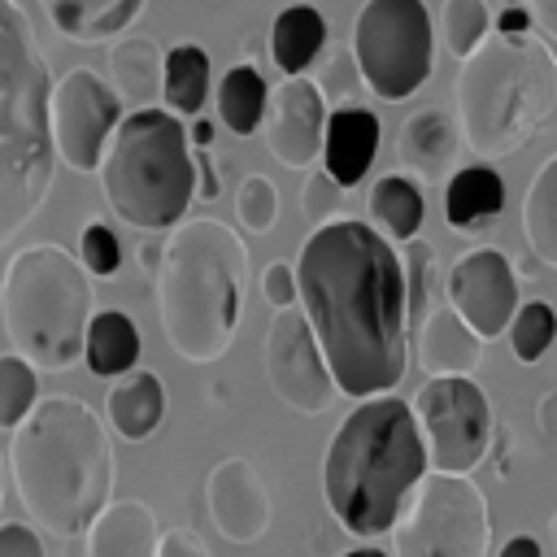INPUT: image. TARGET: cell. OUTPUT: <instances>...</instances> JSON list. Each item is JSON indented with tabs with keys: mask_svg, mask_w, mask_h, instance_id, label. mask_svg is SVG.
<instances>
[{
	"mask_svg": "<svg viewBox=\"0 0 557 557\" xmlns=\"http://www.w3.org/2000/svg\"><path fill=\"white\" fill-rule=\"evenodd\" d=\"M205 505L218 535L231 544H257L274 518L270 487L248 457H222L205 474Z\"/></svg>",
	"mask_w": 557,
	"mask_h": 557,
	"instance_id": "obj_16",
	"label": "cell"
},
{
	"mask_svg": "<svg viewBox=\"0 0 557 557\" xmlns=\"http://www.w3.org/2000/svg\"><path fill=\"white\" fill-rule=\"evenodd\" d=\"M39 405V370L22 352H0V426L13 431Z\"/></svg>",
	"mask_w": 557,
	"mask_h": 557,
	"instance_id": "obj_31",
	"label": "cell"
},
{
	"mask_svg": "<svg viewBox=\"0 0 557 557\" xmlns=\"http://www.w3.org/2000/svg\"><path fill=\"white\" fill-rule=\"evenodd\" d=\"M100 187L117 222L174 231L196 196L191 131L170 109H131L100 161Z\"/></svg>",
	"mask_w": 557,
	"mask_h": 557,
	"instance_id": "obj_8",
	"label": "cell"
},
{
	"mask_svg": "<svg viewBox=\"0 0 557 557\" xmlns=\"http://www.w3.org/2000/svg\"><path fill=\"white\" fill-rule=\"evenodd\" d=\"M505 4H531V0H500V9H505Z\"/></svg>",
	"mask_w": 557,
	"mask_h": 557,
	"instance_id": "obj_50",
	"label": "cell"
},
{
	"mask_svg": "<svg viewBox=\"0 0 557 557\" xmlns=\"http://www.w3.org/2000/svg\"><path fill=\"white\" fill-rule=\"evenodd\" d=\"M535 418H540V435L544 440H557V392H544L535 400Z\"/></svg>",
	"mask_w": 557,
	"mask_h": 557,
	"instance_id": "obj_44",
	"label": "cell"
},
{
	"mask_svg": "<svg viewBox=\"0 0 557 557\" xmlns=\"http://www.w3.org/2000/svg\"><path fill=\"white\" fill-rule=\"evenodd\" d=\"M339 205H344V187L326 174V170H313L305 183H300V213L309 226H326L339 218Z\"/></svg>",
	"mask_w": 557,
	"mask_h": 557,
	"instance_id": "obj_38",
	"label": "cell"
},
{
	"mask_svg": "<svg viewBox=\"0 0 557 557\" xmlns=\"http://www.w3.org/2000/svg\"><path fill=\"white\" fill-rule=\"evenodd\" d=\"M39 4L52 30L74 44H100L109 35H122L144 9V0H39Z\"/></svg>",
	"mask_w": 557,
	"mask_h": 557,
	"instance_id": "obj_24",
	"label": "cell"
},
{
	"mask_svg": "<svg viewBox=\"0 0 557 557\" xmlns=\"http://www.w3.org/2000/svg\"><path fill=\"white\" fill-rule=\"evenodd\" d=\"M161 527L144 500H109L87 531V557H157Z\"/></svg>",
	"mask_w": 557,
	"mask_h": 557,
	"instance_id": "obj_21",
	"label": "cell"
},
{
	"mask_svg": "<svg viewBox=\"0 0 557 557\" xmlns=\"http://www.w3.org/2000/svg\"><path fill=\"white\" fill-rule=\"evenodd\" d=\"M557 339V309L548 300H527L518 305L513 322H509V348L518 361H540Z\"/></svg>",
	"mask_w": 557,
	"mask_h": 557,
	"instance_id": "obj_33",
	"label": "cell"
},
{
	"mask_svg": "<svg viewBox=\"0 0 557 557\" xmlns=\"http://www.w3.org/2000/svg\"><path fill=\"white\" fill-rule=\"evenodd\" d=\"M161 100L178 117H196L209 100V52L200 44H178L165 52V91Z\"/></svg>",
	"mask_w": 557,
	"mask_h": 557,
	"instance_id": "obj_30",
	"label": "cell"
},
{
	"mask_svg": "<svg viewBox=\"0 0 557 557\" xmlns=\"http://www.w3.org/2000/svg\"><path fill=\"white\" fill-rule=\"evenodd\" d=\"M261 296L270 300V309H292L300 300V278H296V265L287 261H270L261 270Z\"/></svg>",
	"mask_w": 557,
	"mask_h": 557,
	"instance_id": "obj_39",
	"label": "cell"
},
{
	"mask_svg": "<svg viewBox=\"0 0 557 557\" xmlns=\"http://www.w3.org/2000/svg\"><path fill=\"white\" fill-rule=\"evenodd\" d=\"M270 109V87L252 61H235L218 83V117L231 135L248 139Z\"/></svg>",
	"mask_w": 557,
	"mask_h": 557,
	"instance_id": "obj_27",
	"label": "cell"
},
{
	"mask_svg": "<svg viewBox=\"0 0 557 557\" xmlns=\"http://www.w3.org/2000/svg\"><path fill=\"white\" fill-rule=\"evenodd\" d=\"M218 191H222L218 165H213L209 148H196V196H200V200H218Z\"/></svg>",
	"mask_w": 557,
	"mask_h": 557,
	"instance_id": "obj_42",
	"label": "cell"
},
{
	"mask_svg": "<svg viewBox=\"0 0 557 557\" xmlns=\"http://www.w3.org/2000/svg\"><path fill=\"white\" fill-rule=\"evenodd\" d=\"M405 278H409V326L418 331L422 318L440 305V300H431V278H435V248L431 244H422V239L405 244Z\"/></svg>",
	"mask_w": 557,
	"mask_h": 557,
	"instance_id": "obj_35",
	"label": "cell"
},
{
	"mask_svg": "<svg viewBox=\"0 0 557 557\" xmlns=\"http://www.w3.org/2000/svg\"><path fill=\"white\" fill-rule=\"evenodd\" d=\"M557 109V57L540 35H487L457 70V122L479 157L518 152Z\"/></svg>",
	"mask_w": 557,
	"mask_h": 557,
	"instance_id": "obj_6",
	"label": "cell"
},
{
	"mask_svg": "<svg viewBox=\"0 0 557 557\" xmlns=\"http://www.w3.org/2000/svg\"><path fill=\"white\" fill-rule=\"evenodd\" d=\"M522 235H527V248L557 270V152L535 170L522 196Z\"/></svg>",
	"mask_w": 557,
	"mask_h": 557,
	"instance_id": "obj_29",
	"label": "cell"
},
{
	"mask_svg": "<svg viewBox=\"0 0 557 557\" xmlns=\"http://www.w3.org/2000/svg\"><path fill=\"white\" fill-rule=\"evenodd\" d=\"M487 500L466 474L431 470L392 527V557H487Z\"/></svg>",
	"mask_w": 557,
	"mask_h": 557,
	"instance_id": "obj_10",
	"label": "cell"
},
{
	"mask_svg": "<svg viewBox=\"0 0 557 557\" xmlns=\"http://www.w3.org/2000/svg\"><path fill=\"white\" fill-rule=\"evenodd\" d=\"M426 470L431 457L413 405L383 392L335 426L322 457V496L348 535L374 540L400 522Z\"/></svg>",
	"mask_w": 557,
	"mask_h": 557,
	"instance_id": "obj_3",
	"label": "cell"
},
{
	"mask_svg": "<svg viewBox=\"0 0 557 557\" xmlns=\"http://www.w3.org/2000/svg\"><path fill=\"white\" fill-rule=\"evenodd\" d=\"M413 413L426 440L431 470L440 474H470L492 448V405L470 374L426 379L413 396Z\"/></svg>",
	"mask_w": 557,
	"mask_h": 557,
	"instance_id": "obj_11",
	"label": "cell"
},
{
	"mask_svg": "<svg viewBox=\"0 0 557 557\" xmlns=\"http://www.w3.org/2000/svg\"><path fill=\"white\" fill-rule=\"evenodd\" d=\"M326 122H331V104H326L318 78L287 74L270 91V109H265V148H270V157L287 170H309L322 157Z\"/></svg>",
	"mask_w": 557,
	"mask_h": 557,
	"instance_id": "obj_15",
	"label": "cell"
},
{
	"mask_svg": "<svg viewBox=\"0 0 557 557\" xmlns=\"http://www.w3.org/2000/svg\"><path fill=\"white\" fill-rule=\"evenodd\" d=\"M352 57L379 100H405L431 78L435 30L422 0H366L352 22Z\"/></svg>",
	"mask_w": 557,
	"mask_h": 557,
	"instance_id": "obj_9",
	"label": "cell"
},
{
	"mask_svg": "<svg viewBox=\"0 0 557 557\" xmlns=\"http://www.w3.org/2000/svg\"><path fill=\"white\" fill-rule=\"evenodd\" d=\"M483 361V335L444 300L435 305L418 326V366L426 379L444 374H474Z\"/></svg>",
	"mask_w": 557,
	"mask_h": 557,
	"instance_id": "obj_17",
	"label": "cell"
},
{
	"mask_svg": "<svg viewBox=\"0 0 557 557\" xmlns=\"http://www.w3.org/2000/svg\"><path fill=\"white\" fill-rule=\"evenodd\" d=\"M83 361L96 379H122L139 366V331L126 309H96L83 344Z\"/></svg>",
	"mask_w": 557,
	"mask_h": 557,
	"instance_id": "obj_25",
	"label": "cell"
},
{
	"mask_svg": "<svg viewBox=\"0 0 557 557\" xmlns=\"http://www.w3.org/2000/svg\"><path fill=\"white\" fill-rule=\"evenodd\" d=\"M48 117H52L57 157L78 174H96L126 113H122V96L113 91V83L78 65L57 78Z\"/></svg>",
	"mask_w": 557,
	"mask_h": 557,
	"instance_id": "obj_12",
	"label": "cell"
},
{
	"mask_svg": "<svg viewBox=\"0 0 557 557\" xmlns=\"http://www.w3.org/2000/svg\"><path fill=\"white\" fill-rule=\"evenodd\" d=\"M370 218L374 226L396 239V244H409L418 239L422 231V218H426V200L418 191V183L409 174H383L374 187H370Z\"/></svg>",
	"mask_w": 557,
	"mask_h": 557,
	"instance_id": "obj_28",
	"label": "cell"
},
{
	"mask_svg": "<svg viewBox=\"0 0 557 557\" xmlns=\"http://www.w3.org/2000/svg\"><path fill=\"white\" fill-rule=\"evenodd\" d=\"M91 270L61 244H26L0 278V322L9 348L35 370H65L83 357L91 326Z\"/></svg>",
	"mask_w": 557,
	"mask_h": 557,
	"instance_id": "obj_7",
	"label": "cell"
},
{
	"mask_svg": "<svg viewBox=\"0 0 557 557\" xmlns=\"http://www.w3.org/2000/svg\"><path fill=\"white\" fill-rule=\"evenodd\" d=\"M52 70L17 0H0V248L44 209L57 170Z\"/></svg>",
	"mask_w": 557,
	"mask_h": 557,
	"instance_id": "obj_5",
	"label": "cell"
},
{
	"mask_svg": "<svg viewBox=\"0 0 557 557\" xmlns=\"http://www.w3.org/2000/svg\"><path fill=\"white\" fill-rule=\"evenodd\" d=\"M104 422L78 396H39L22 426H13L9 474L39 531L74 540L109 509L117 470Z\"/></svg>",
	"mask_w": 557,
	"mask_h": 557,
	"instance_id": "obj_2",
	"label": "cell"
},
{
	"mask_svg": "<svg viewBox=\"0 0 557 557\" xmlns=\"http://www.w3.org/2000/svg\"><path fill=\"white\" fill-rule=\"evenodd\" d=\"M366 78H361V65H357V57L348 52V48H331L326 57H322V70H318V87H322V96H326V104H352V96H357V87H361Z\"/></svg>",
	"mask_w": 557,
	"mask_h": 557,
	"instance_id": "obj_36",
	"label": "cell"
},
{
	"mask_svg": "<svg viewBox=\"0 0 557 557\" xmlns=\"http://www.w3.org/2000/svg\"><path fill=\"white\" fill-rule=\"evenodd\" d=\"M191 144H196V148H213V122L196 117V122H191Z\"/></svg>",
	"mask_w": 557,
	"mask_h": 557,
	"instance_id": "obj_47",
	"label": "cell"
},
{
	"mask_svg": "<svg viewBox=\"0 0 557 557\" xmlns=\"http://www.w3.org/2000/svg\"><path fill=\"white\" fill-rule=\"evenodd\" d=\"M344 557H387V553H383V548H370V544H366V548H352V553H344Z\"/></svg>",
	"mask_w": 557,
	"mask_h": 557,
	"instance_id": "obj_48",
	"label": "cell"
},
{
	"mask_svg": "<svg viewBox=\"0 0 557 557\" xmlns=\"http://www.w3.org/2000/svg\"><path fill=\"white\" fill-rule=\"evenodd\" d=\"M104 418L122 440H131V444L148 440L165 418V383H161V374L148 370V366H135L131 374L113 379L109 400H104Z\"/></svg>",
	"mask_w": 557,
	"mask_h": 557,
	"instance_id": "obj_20",
	"label": "cell"
},
{
	"mask_svg": "<svg viewBox=\"0 0 557 557\" xmlns=\"http://www.w3.org/2000/svg\"><path fill=\"white\" fill-rule=\"evenodd\" d=\"M553 548H557V513H553Z\"/></svg>",
	"mask_w": 557,
	"mask_h": 557,
	"instance_id": "obj_49",
	"label": "cell"
},
{
	"mask_svg": "<svg viewBox=\"0 0 557 557\" xmlns=\"http://www.w3.org/2000/svg\"><path fill=\"white\" fill-rule=\"evenodd\" d=\"M300 309L344 396H383L409 366V278L392 239L357 218L313 226L296 257Z\"/></svg>",
	"mask_w": 557,
	"mask_h": 557,
	"instance_id": "obj_1",
	"label": "cell"
},
{
	"mask_svg": "<svg viewBox=\"0 0 557 557\" xmlns=\"http://www.w3.org/2000/svg\"><path fill=\"white\" fill-rule=\"evenodd\" d=\"M326 52V17L313 4H287L270 22V57L287 74H305Z\"/></svg>",
	"mask_w": 557,
	"mask_h": 557,
	"instance_id": "obj_26",
	"label": "cell"
},
{
	"mask_svg": "<svg viewBox=\"0 0 557 557\" xmlns=\"http://www.w3.org/2000/svg\"><path fill=\"white\" fill-rule=\"evenodd\" d=\"M461 122H453L444 109H418L400 122V139H396V157L409 174L422 178H444L457 161L461 148Z\"/></svg>",
	"mask_w": 557,
	"mask_h": 557,
	"instance_id": "obj_19",
	"label": "cell"
},
{
	"mask_svg": "<svg viewBox=\"0 0 557 557\" xmlns=\"http://www.w3.org/2000/svg\"><path fill=\"white\" fill-rule=\"evenodd\" d=\"M531 13H535V26L548 39H557V0H531Z\"/></svg>",
	"mask_w": 557,
	"mask_h": 557,
	"instance_id": "obj_45",
	"label": "cell"
},
{
	"mask_svg": "<svg viewBox=\"0 0 557 557\" xmlns=\"http://www.w3.org/2000/svg\"><path fill=\"white\" fill-rule=\"evenodd\" d=\"M78 261L91 270V278H113L122 270V244L104 222H87L78 235Z\"/></svg>",
	"mask_w": 557,
	"mask_h": 557,
	"instance_id": "obj_37",
	"label": "cell"
},
{
	"mask_svg": "<svg viewBox=\"0 0 557 557\" xmlns=\"http://www.w3.org/2000/svg\"><path fill=\"white\" fill-rule=\"evenodd\" d=\"M0 496H4V483H0Z\"/></svg>",
	"mask_w": 557,
	"mask_h": 557,
	"instance_id": "obj_51",
	"label": "cell"
},
{
	"mask_svg": "<svg viewBox=\"0 0 557 557\" xmlns=\"http://www.w3.org/2000/svg\"><path fill=\"white\" fill-rule=\"evenodd\" d=\"M500 557H544V553H540V544L531 535H513V540H505Z\"/></svg>",
	"mask_w": 557,
	"mask_h": 557,
	"instance_id": "obj_46",
	"label": "cell"
},
{
	"mask_svg": "<svg viewBox=\"0 0 557 557\" xmlns=\"http://www.w3.org/2000/svg\"><path fill=\"white\" fill-rule=\"evenodd\" d=\"M235 218L248 235H265L278 222V191L265 174H244L235 191Z\"/></svg>",
	"mask_w": 557,
	"mask_h": 557,
	"instance_id": "obj_34",
	"label": "cell"
},
{
	"mask_svg": "<svg viewBox=\"0 0 557 557\" xmlns=\"http://www.w3.org/2000/svg\"><path fill=\"white\" fill-rule=\"evenodd\" d=\"M531 26H535L531 4H505L500 17H496V30H505V35H527Z\"/></svg>",
	"mask_w": 557,
	"mask_h": 557,
	"instance_id": "obj_43",
	"label": "cell"
},
{
	"mask_svg": "<svg viewBox=\"0 0 557 557\" xmlns=\"http://www.w3.org/2000/svg\"><path fill=\"white\" fill-rule=\"evenodd\" d=\"M379 117L370 109H357V104H344V109H331V122H326V144H322V170L339 183V187H357L379 152Z\"/></svg>",
	"mask_w": 557,
	"mask_h": 557,
	"instance_id": "obj_18",
	"label": "cell"
},
{
	"mask_svg": "<svg viewBox=\"0 0 557 557\" xmlns=\"http://www.w3.org/2000/svg\"><path fill=\"white\" fill-rule=\"evenodd\" d=\"M248 248L218 218H191L170 231L157 257V318L183 361H218L239 326Z\"/></svg>",
	"mask_w": 557,
	"mask_h": 557,
	"instance_id": "obj_4",
	"label": "cell"
},
{
	"mask_svg": "<svg viewBox=\"0 0 557 557\" xmlns=\"http://www.w3.org/2000/svg\"><path fill=\"white\" fill-rule=\"evenodd\" d=\"M109 83L131 109H157L165 91V52L148 35H126L109 48Z\"/></svg>",
	"mask_w": 557,
	"mask_h": 557,
	"instance_id": "obj_22",
	"label": "cell"
},
{
	"mask_svg": "<svg viewBox=\"0 0 557 557\" xmlns=\"http://www.w3.org/2000/svg\"><path fill=\"white\" fill-rule=\"evenodd\" d=\"M265 379L274 387V396L296 409V413H326L335 400V374L326 366V352L313 335V322L305 318V309H274L270 326H265Z\"/></svg>",
	"mask_w": 557,
	"mask_h": 557,
	"instance_id": "obj_13",
	"label": "cell"
},
{
	"mask_svg": "<svg viewBox=\"0 0 557 557\" xmlns=\"http://www.w3.org/2000/svg\"><path fill=\"white\" fill-rule=\"evenodd\" d=\"M157 557H209V548L191 527H174V531H161Z\"/></svg>",
	"mask_w": 557,
	"mask_h": 557,
	"instance_id": "obj_41",
	"label": "cell"
},
{
	"mask_svg": "<svg viewBox=\"0 0 557 557\" xmlns=\"http://www.w3.org/2000/svg\"><path fill=\"white\" fill-rule=\"evenodd\" d=\"M492 30V13L483 0H444L440 9V35H444V48L466 61Z\"/></svg>",
	"mask_w": 557,
	"mask_h": 557,
	"instance_id": "obj_32",
	"label": "cell"
},
{
	"mask_svg": "<svg viewBox=\"0 0 557 557\" xmlns=\"http://www.w3.org/2000/svg\"><path fill=\"white\" fill-rule=\"evenodd\" d=\"M444 300L483 335L496 339L509 331L518 313V274L505 252L496 248H470L453 261L444 278Z\"/></svg>",
	"mask_w": 557,
	"mask_h": 557,
	"instance_id": "obj_14",
	"label": "cell"
},
{
	"mask_svg": "<svg viewBox=\"0 0 557 557\" xmlns=\"http://www.w3.org/2000/svg\"><path fill=\"white\" fill-rule=\"evenodd\" d=\"M0 557H48L35 527L26 522H0Z\"/></svg>",
	"mask_w": 557,
	"mask_h": 557,
	"instance_id": "obj_40",
	"label": "cell"
},
{
	"mask_svg": "<svg viewBox=\"0 0 557 557\" xmlns=\"http://www.w3.org/2000/svg\"><path fill=\"white\" fill-rule=\"evenodd\" d=\"M500 209H505V178L492 165L474 161V165H461V170L448 174V187H444V222L453 231H479Z\"/></svg>",
	"mask_w": 557,
	"mask_h": 557,
	"instance_id": "obj_23",
	"label": "cell"
}]
</instances>
